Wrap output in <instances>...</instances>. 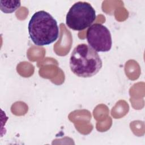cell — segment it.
Listing matches in <instances>:
<instances>
[{
	"label": "cell",
	"mask_w": 145,
	"mask_h": 145,
	"mask_svg": "<svg viewBox=\"0 0 145 145\" xmlns=\"http://www.w3.org/2000/svg\"><path fill=\"white\" fill-rule=\"evenodd\" d=\"M86 39L89 45L97 52H106L112 45V36L109 30L104 25L95 23L87 31Z\"/></svg>",
	"instance_id": "4"
},
{
	"label": "cell",
	"mask_w": 145,
	"mask_h": 145,
	"mask_svg": "<svg viewBox=\"0 0 145 145\" xmlns=\"http://www.w3.org/2000/svg\"><path fill=\"white\" fill-rule=\"evenodd\" d=\"M69 63L71 71L82 78H90L95 75L103 66L97 52L86 44H80L74 48Z\"/></svg>",
	"instance_id": "2"
},
{
	"label": "cell",
	"mask_w": 145,
	"mask_h": 145,
	"mask_svg": "<svg viewBox=\"0 0 145 145\" xmlns=\"http://www.w3.org/2000/svg\"><path fill=\"white\" fill-rule=\"evenodd\" d=\"M96 18V11L91 5L79 1L69 9L66 16V24L69 28L80 31L89 27Z\"/></svg>",
	"instance_id": "3"
},
{
	"label": "cell",
	"mask_w": 145,
	"mask_h": 145,
	"mask_svg": "<svg viewBox=\"0 0 145 145\" xmlns=\"http://www.w3.org/2000/svg\"><path fill=\"white\" fill-rule=\"evenodd\" d=\"M28 29L32 41L37 46L50 45L59 36L56 20L44 10L39 11L32 16Z\"/></svg>",
	"instance_id": "1"
},
{
	"label": "cell",
	"mask_w": 145,
	"mask_h": 145,
	"mask_svg": "<svg viewBox=\"0 0 145 145\" xmlns=\"http://www.w3.org/2000/svg\"><path fill=\"white\" fill-rule=\"evenodd\" d=\"M1 10L5 13H12L20 6V1H0Z\"/></svg>",
	"instance_id": "5"
}]
</instances>
